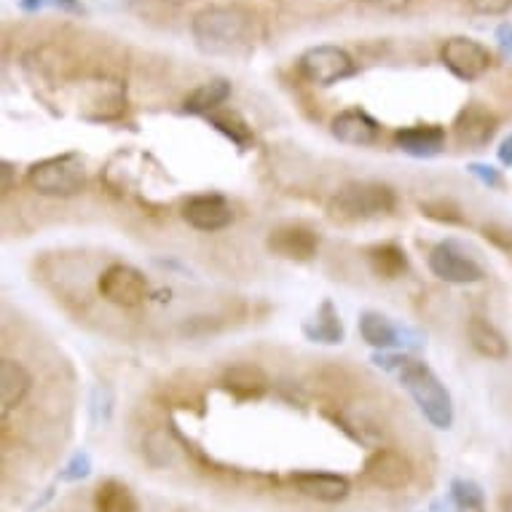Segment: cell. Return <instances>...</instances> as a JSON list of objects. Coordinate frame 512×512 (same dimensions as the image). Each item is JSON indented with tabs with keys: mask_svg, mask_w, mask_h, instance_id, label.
Wrapping results in <instances>:
<instances>
[{
	"mask_svg": "<svg viewBox=\"0 0 512 512\" xmlns=\"http://www.w3.org/2000/svg\"><path fill=\"white\" fill-rule=\"evenodd\" d=\"M499 161L504 167H512V135L504 137L502 145H499Z\"/></svg>",
	"mask_w": 512,
	"mask_h": 512,
	"instance_id": "cell-32",
	"label": "cell"
},
{
	"mask_svg": "<svg viewBox=\"0 0 512 512\" xmlns=\"http://www.w3.org/2000/svg\"><path fill=\"white\" fill-rule=\"evenodd\" d=\"M11 185H14V167H11L9 161H3V194H9L11 191Z\"/></svg>",
	"mask_w": 512,
	"mask_h": 512,
	"instance_id": "cell-33",
	"label": "cell"
},
{
	"mask_svg": "<svg viewBox=\"0 0 512 512\" xmlns=\"http://www.w3.org/2000/svg\"><path fill=\"white\" fill-rule=\"evenodd\" d=\"M360 336L362 341L373 349H381V352H387V349H395L400 344V330L387 314H381V311H362L360 314Z\"/></svg>",
	"mask_w": 512,
	"mask_h": 512,
	"instance_id": "cell-19",
	"label": "cell"
},
{
	"mask_svg": "<svg viewBox=\"0 0 512 512\" xmlns=\"http://www.w3.org/2000/svg\"><path fill=\"white\" fill-rule=\"evenodd\" d=\"M427 263L429 271L448 285H478L486 279L483 266L467 258L454 242H440L437 247H432Z\"/></svg>",
	"mask_w": 512,
	"mask_h": 512,
	"instance_id": "cell-8",
	"label": "cell"
},
{
	"mask_svg": "<svg viewBox=\"0 0 512 512\" xmlns=\"http://www.w3.org/2000/svg\"><path fill=\"white\" fill-rule=\"evenodd\" d=\"M220 384L226 392H231L239 400H258L269 392V376L263 373V368L252 365V362H236L231 368H226Z\"/></svg>",
	"mask_w": 512,
	"mask_h": 512,
	"instance_id": "cell-16",
	"label": "cell"
},
{
	"mask_svg": "<svg viewBox=\"0 0 512 512\" xmlns=\"http://www.w3.org/2000/svg\"><path fill=\"white\" fill-rule=\"evenodd\" d=\"M365 478L370 486L384 488V491H403L413 483V464L403 451L378 448L365 462Z\"/></svg>",
	"mask_w": 512,
	"mask_h": 512,
	"instance_id": "cell-9",
	"label": "cell"
},
{
	"mask_svg": "<svg viewBox=\"0 0 512 512\" xmlns=\"http://www.w3.org/2000/svg\"><path fill=\"white\" fill-rule=\"evenodd\" d=\"M440 62L445 65V70H451L459 81H478L491 70L494 65V54L488 51V46H483L475 38H467V35H454L443 43L440 49Z\"/></svg>",
	"mask_w": 512,
	"mask_h": 512,
	"instance_id": "cell-6",
	"label": "cell"
},
{
	"mask_svg": "<svg viewBox=\"0 0 512 512\" xmlns=\"http://www.w3.org/2000/svg\"><path fill=\"white\" fill-rule=\"evenodd\" d=\"M397 196L387 183H370V180H354L338 188L328 204L333 218L354 223V220H370L378 215H389L395 210Z\"/></svg>",
	"mask_w": 512,
	"mask_h": 512,
	"instance_id": "cell-3",
	"label": "cell"
},
{
	"mask_svg": "<svg viewBox=\"0 0 512 512\" xmlns=\"http://www.w3.org/2000/svg\"><path fill=\"white\" fill-rule=\"evenodd\" d=\"M419 210L424 218L445 223V226H459V223H464L462 210H459L454 202H443V199H437V202H424Z\"/></svg>",
	"mask_w": 512,
	"mask_h": 512,
	"instance_id": "cell-26",
	"label": "cell"
},
{
	"mask_svg": "<svg viewBox=\"0 0 512 512\" xmlns=\"http://www.w3.org/2000/svg\"><path fill=\"white\" fill-rule=\"evenodd\" d=\"M290 483H293V488L301 496H306L311 502L322 504L344 502L346 496H349V491H352V483H349L344 475H336V472H293V475H290Z\"/></svg>",
	"mask_w": 512,
	"mask_h": 512,
	"instance_id": "cell-13",
	"label": "cell"
},
{
	"mask_svg": "<svg viewBox=\"0 0 512 512\" xmlns=\"http://www.w3.org/2000/svg\"><path fill=\"white\" fill-rule=\"evenodd\" d=\"M499 38H502V43L507 49H512V25H504L502 30H499Z\"/></svg>",
	"mask_w": 512,
	"mask_h": 512,
	"instance_id": "cell-34",
	"label": "cell"
},
{
	"mask_svg": "<svg viewBox=\"0 0 512 512\" xmlns=\"http://www.w3.org/2000/svg\"><path fill=\"white\" fill-rule=\"evenodd\" d=\"M167 3H177L180 6V3H191V0H167Z\"/></svg>",
	"mask_w": 512,
	"mask_h": 512,
	"instance_id": "cell-35",
	"label": "cell"
},
{
	"mask_svg": "<svg viewBox=\"0 0 512 512\" xmlns=\"http://www.w3.org/2000/svg\"><path fill=\"white\" fill-rule=\"evenodd\" d=\"M368 263L370 271L381 279H400L408 271V255H405L403 247H397L392 242L370 247Z\"/></svg>",
	"mask_w": 512,
	"mask_h": 512,
	"instance_id": "cell-23",
	"label": "cell"
},
{
	"mask_svg": "<svg viewBox=\"0 0 512 512\" xmlns=\"http://www.w3.org/2000/svg\"><path fill=\"white\" fill-rule=\"evenodd\" d=\"M97 290L108 303L121 306V309H135L148 298V279L143 277V271H137L135 266L126 263H113L100 274Z\"/></svg>",
	"mask_w": 512,
	"mask_h": 512,
	"instance_id": "cell-7",
	"label": "cell"
},
{
	"mask_svg": "<svg viewBox=\"0 0 512 512\" xmlns=\"http://www.w3.org/2000/svg\"><path fill=\"white\" fill-rule=\"evenodd\" d=\"M467 169H470L472 175L478 177L483 185H491V188H502V175H499L494 167H486V164H470Z\"/></svg>",
	"mask_w": 512,
	"mask_h": 512,
	"instance_id": "cell-29",
	"label": "cell"
},
{
	"mask_svg": "<svg viewBox=\"0 0 512 512\" xmlns=\"http://www.w3.org/2000/svg\"><path fill=\"white\" fill-rule=\"evenodd\" d=\"M330 132H333V137H336L338 143L365 148V145L378 143V137H381V124L370 116L368 110L349 108L341 110V113L333 118Z\"/></svg>",
	"mask_w": 512,
	"mask_h": 512,
	"instance_id": "cell-14",
	"label": "cell"
},
{
	"mask_svg": "<svg viewBox=\"0 0 512 512\" xmlns=\"http://www.w3.org/2000/svg\"><path fill=\"white\" fill-rule=\"evenodd\" d=\"M451 499H454L462 510H486V496H483L478 483H472V480H454V483H451Z\"/></svg>",
	"mask_w": 512,
	"mask_h": 512,
	"instance_id": "cell-25",
	"label": "cell"
},
{
	"mask_svg": "<svg viewBox=\"0 0 512 512\" xmlns=\"http://www.w3.org/2000/svg\"><path fill=\"white\" fill-rule=\"evenodd\" d=\"M231 97V84L226 78H212V81H204L202 86H196L194 92L188 94L183 100V113H191V116H212L215 110H220V105Z\"/></svg>",
	"mask_w": 512,
	"mask_h": 512,
	"instance_id": "cell-18",
	"label": "cell"
},
{
	"mask_svg": "<svg viewBox=\"0 0 512 512\" xmlns=\"http://www.w3.org/2000/svg\"><path fill=\"white\" fill-rule=\"evenodd\" d=\"M30 389H33V376L22 362L11 360V357L0 362V408H3V416H9L14 408L25 403Z\"/></svg>",
	"mask_w": 512,
	"mask_h": 512,
	"instance_id": "cell-17",
	"label": "cell"
},
{
	"mask_svg": "<svg viewBox=\"0 0 512 512\" xmlns=\"http://www.w3.org/2000/svg\"><path fill=\"white\" fill-rule=\"evenodd\" d=\"M365 3H370V6H378V9H387V11H400L405 9L411 0H365Z\"/></svg>",
	"mask_w": 512,
	"mask_h": 512,
	"instance_id": "cell-31",
	"label": "cell"
},
{
	"mask_svg": "<svg viewBox=\"0 0 512 512\" xmlns=\"http://www.w3.org/2000/svg\"><path fill=\"white\" fill-rule=\"evenodd\" d=\"M89 472H92V459H89L86 454H76L68 462V467L62 470V475H59V478L68 480V483H73V480H84Z\"/></svg>",
	"mask_w": 512,
	"mask_h": 512,
	"instance_id": "cell-27",
	"label": "cell"
},
{
	"mask_svg": "<svg viewBox=\"0 0 512 512\" xmlns=\"http://www.w3.org/2000/svg\"><path fill=\"white\" fill-rule=\"evenodd\" d=\"M210 118V124L218 129L220 135H226L228 140L234 145H239V148H247V145L252 143V129L247 124H244L242 118L236 116V113H228V110H215Z\"/></svg>",
	"mask_w": 512,
	"mask_h": 512,
	"instance_id": "cell-24",
	"label": "cell"
},
{
	"mask_svg": "<svg viewBox=\"0 0 512 512\" xmlns=\"http://www.w3.org/2000/svg\"><path fill=\"white\" fill-rule=\"evenodd\" d=\"M183 220L196 231L215 234L234 223V210L220 194H199L183 204Z\"/></svg>",
	"mask_w": 512,
	"mask_h": 512,
	"instance_id": "cell-11",
	"label": "cell"
},
{
	"mask_svg": "<svg viewBox=\"0 0 512 512\" xmlns=\"http://www.w3.org/2000/svg\"><path fill=\"white\" fill-rule=\"evenodd\" d=\"M483 236H486L488 242H494L496 247H502V250H512V231H510V228L486 226V228H483Z\"/></svg>",
	"mask_w": 512,
	"mask_h": 512,
	"instance_id": "cell-30",
	"label": "cell"
},
{
	"mask_svg": "<svg viewBox=\"0 0 512 512\" xmlns=\"http://www.w3.org/2000/svg\"><path fill=\"white\" fill-rule=\"evenodd\" d=\"M467 338H470L472 349H475L480 357H488V360H504V357L510 354L507 338L483 317L470 319V325H467Z\"/></svg>",
	"mask_w": 512,
	"mask_h": 512,
	"instance_id": "cell-20",
	"label": "cell"
},
{
	"mask_svg": "<svg viewBox=\"0 0 512 512\" xmlns=\"http://www.w3.org/2000/svg\"><path fill=\"white\" fill-rule=\"evenodd\" d=\"M496 129H499V118L480 102H470L459 110V116L454 121V132L459 145L464 148H472V151H480L486 148L491 140H494Z\"/></svg>",
	"mask_w": 512,
	"mask_h": 512,
	"instance_id": "cell-12",
	"label": "cell"
},
{
	"mask_svg": "<svg viewBox=\"0 0 512 512\" xmlns=\"http://www.w3.org/2000/svg\"><path fill=\"white\" fill-rule=\"evenodd\" d=\"M470 6L483 17H502L512 9V0H470Z\"/></svg>",
	"mask_w": 512,
	"mask_h": 512,
	"instance_id": "cell-28",
	"label": "cell"
},
{
	"mask_svg": "<svg viewBox=\"0 0 512 512\" xmlns=\"http://www.w3.org/2000/svg\"><path fill=\"white\" fill-rule=\"evenodd\" d=\"M266 247L271 255H277L282 261L309 263L317 258L319 236L309 226L285 223V226L271 228V234L266 236Z\"/></svg>",
	"mask_w": 512,
	"mask_h": 512,
	"instance_id": "cell-10",
	"label": "cell"
},
{
	"mask_svg": "<svg viewBox=\"0 0 512 512\" xmlns=\"http://www.w3.org/2000/svg\"><path fill=\"white\" fill-rule=\"evenodd\" d=\"M395 143L413 159H432L445 151V129L440 124L405 126L395 135Z\"/></svg>",
	"mask_w": 512,
	"mask_h": 512,
	"instance_id": "cell-15",
	"label": "cell"
},
{
	"mask_svg": "<svg viewBox=\"0 0 512 512\" xmlns=\"http://www.w3.org/2000/svg\"><path fill=\"white\" fill-rule=\"evenodd\" d=\"M94 512H140L137 496L121 480H102L94 491Z\"/></svg>",
	"mask_w": 512,
	"mask_h": 512,
	"instance_id": "cell-22",
	"label": "cell"
},
{
	"mask_svg": "<svg viewBox=\"0 0 512 512\" xmlns=\"http://www.w3.org/2000/svg\"><path fill=\"white\" fill-rule=\"evenodd\" d=\"M255 14L242 6H210L191 22L196 46L204 54H239L255 43Z\"/></svg>",
	"mask_w": 512,
	"mask_h": 512,
	"instance_id": "cell-2",
	"label": "cell"
},
{
	"mask_svg": "<svg viewBox=\"0 0 512 512\" xmlns=\"http://www.w3.org/2000/svg\"><path fill=\"white\" fill-rule=\"evenodd\" d=\"M27 185L35 194L51 199H70L86 188V167L76 153L51 156L27 169Z\"/></svg>",
	"mask_w": 512,
	"mask_h": 512,
	"instance_id": "cell-4",
	"label": "cell"
},
{
	"mask_svg": "<svg viewBox=\"0 0 512 512\" xmlns=\"http://www.w3.org/2000/svg\"><path fill=\"white\" fill-rule=\"evenodd\" d=\"M378 368L392 370L400 376L403 387L413 397V403L421 411V416L435 429L454 427V400L445 384L437 378V373L427 362L413 360V357H400V354H376L373 357Z\"/></svg>",
	"mask_w": 512,
	"mask_h": 512,
	"instance_id": "cell-1",
	"label": "cell"
},
{
	"mask_svg": "<svg viewBox=\"0 0 512 512\" xmlns=\"http://www.w3.org/2000/svg\"><path fill=\"white\" fill-rule=\"evenodd\" d=\"M303 336L314 344H341L344 341V325H341L333 301H322L317 314L303 325Z\"/></svg>",
	"mask_w": 512,
	"mask_h": 512,
	"instance_id": "cell-21",
	"label": "cell"
},
{
	"mask_svg": "<svg viewBox=\"0 0 512 512\" xmlns=\"http://www.w3.org/2000/svg\"><path fill=\"white\" fill-rule=\"evenodd\" d=\"M298 73L303 81H309L314 86H336L346 78L357 76V62L352 54L341 46H311L298 57Z\"/></svg>",
	"mask_w": 512,
	"mask_h": 512,
	"instance_id": "cell-5",
	"label": "cell"
}]
</instances>
